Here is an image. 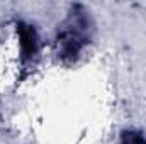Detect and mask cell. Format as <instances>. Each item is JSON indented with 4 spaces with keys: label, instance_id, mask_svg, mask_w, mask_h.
I'll use <instances>...</instances> for the list:
<instances>
[{
    "label": "cell",
    "instance_id": "cell-1",
    "mask_svg": "<svg viewBox=\"0 0 146 144\" xmlns=\"http://www.w3.org/2000/svg\"><path fill=\"white\" fill-rule=\"evenodd\" d=\"M76 24L72 26L70 29L61 31L60 36H58V49H60L61 58L72 59V58H75L82 51V48L85 46V36L82 32L83 27H78Z\"/></svg>",
    "mask_w": 146,
    "mask_h": 144
},
{
    "label": "cell",
    "instance_id": "cell-2",
    "mask_svg": "<svg viewBox=\"0 0 146 144\" xmlns=\"http://www.w3.org/2000/svg\"><path fill=\"white\" fill-rule=\"evenodd\" d=\"M17 36H19V48H21V58L22 61H29L37 54L39 49V37L34 26L26 22H17Z\"/></svg>",
    "mask_w": 146,
    "mask_h": 144
},
{
    "label": "cell",
    "instance_id": "cell-3",
    "mask_svg": "<svg viewBox=\"0 0 146 144\" xmlns=\"http://www.w3.org/2000/svg\"><path fill=\"white\" fill-rule=\"evenodd\" d=\"M121 144H146V137L141 132L136 131H127L122 134L121 137Z\"/></svg>",
    "mask_w": 146,
    "mask_h": 144
}]
</instances>
